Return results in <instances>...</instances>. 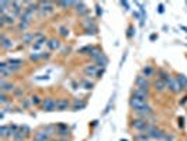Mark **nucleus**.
I'll list each match as a JSON object with an SVG mask.
<instances>
[{
	"mask_svg": "<svg viewBox=\"0 0 187 141\" xmlns=\"http://www.w3.org/2000/svg\"><path fill=\"white\" fill-rule=\"evenodd\" d=\"M130 127L135 131H139V133H147L149 130L150 124L148 123L145 119H141V117H134L132 120L130 121Z\"/></svg>",
	"mask_w": 187,
	"mask_h": 141,
	"instance_id": "1",
	"label": "nucleus"
},
{
	"mask_svg": "<svg viewBox=\"0 0 187 141\" xmlns=\"http://www.w3.org/2000/svg\"><path fill=\"white\" fill-rule=\"evenodd\" d=\"M41 109L44 110V112H55L56 110V100L51 96L44 97L42 103H41Z\"/></svg>",
	"mask_w": 187,
	"mask_h": 141,
	"instance_id": "2",
	"label": "nucleus"
},
{
	"mask_svg": "<svg viewBox=\"0 0 187 141\" xmlns=\"http://www.w3.org/2000/svg\"><path fill=\"white\" fill-rule=\"evenodd\" d=\"M135 88H139V89H143V90H148L149 92V89L152 88V83L149 82L148 78H145L143 75L139 73L138 76L135 78Z\"/></svg>",
	"mask_w": 187,
	"mask_h": 141,
	"instance_id": "3",
	"label": "nucleus"
},
{
	"mask_svg": "<svg viewBox=\"0 0 187 141\" xmlns=\"http://www.w3.org/2000/svg\"><path fill=\"white\" fill-rule=\"evenodd\" d=\"M165 83H166V89L167 90H170L172 93H180L182 92V89H180V86H179V83H177V81H176L175 76L169 75V76L166 78Z\"/></svg>",
	"mask_w": 187,
	"mask_h": 141,
	"instance_id": "4",
	"label": "nucleus"
},
{
	"mask_svg": "<svg viewBox=\"0 0 187 141\" xmlns=\"http://www.w3.org/2000/svg\"><path fill=\"white\" fill-rule=\"evenodd\" d=\"M128 103H130V107L132 112H138V110H141L142 107H145L148 105V102L141 100V99H138V97H135V96H131Z\"/></svg>",
	"mask_w": 187,
	"mask_h": 141,
	"instance_id": "5",
	"label": "nucleus"
},
{
	"mask_svg": "<svg viewBox=\"0 0 187 141\" xmlns=\"http://www.w3.org/2000/svg\"><path fill=\"white\" fill-rule=\"evenodd\" d=\"M147 134L149 136L150 138H155V140H162L163 137H165V131H163L162 129H159V127H156V126H150L149 130L147 131Z\"/></svg>",
	"mask_w": 187,
	"mask_h": 141,
	"instance_id": "6",
	"label": "nucleus"
},
{
	"mask_svg": "<svg viewBox=\"0 0 187 141\" xmlns=\"http://www.w3.org/2000/svg\"><path fill=\"white\" fill-rule=\"evenodd\" d=\"M40 14L42 17L53 13V3L52 2H40Z\"/></svg>",
	"mask_w": 187,
	"mask_h": 141,
	"instance_id": "7",
	"label": "nucleus"
},
{
	"mask_svg": "<svg viewBox=\"0 0 187 141\" xmlns=\"http://www.w3.org/2000/svg\"><path fill=\"white\" fill-rule=\"evenodd\" d=\"M68 109H72V105L68 97H59L56 100V110L58 112H65Z\"/></svg>",
	"mask_w": 187,
	"mask_h": 141,
	"instance_id": "8",
	"label": "nucleus"
},
{
	"mask_svg": "<svg viewBox=\"0 0 187 141\" xmlns=\"http://www.w3.org/2000/svg\"><path fill=\"white\" fill-rule=\"evenodd\" d=\"M0 47L4 49V51H7V49H11L14 47V41L10 40L6 37L4 32H2V35H0Z\"/></svg>",
	"mask_w": 187,
	"mask_h": 141,
	"instance_id": "9",
	"label": "nucleus"
},
{
	"mask_svg": "<svg viewBox=\"0 0 187 141\" xmlns=\"http://www.w3.org/2000/svg\"><path fill=\"white\" fill-rule=\"evenodd\" d=\"M131 96H135V97H138V99H141V100H145V102L149 100V92H148V90H143V89H139V88L132 89Z\"/></svg>",
	"mask_w": 187,
	"mask_h": 141,
	"instance_id": "10",
	"label": "nucleus"
},
{
	"mask_svg": "<svg viewBox=\"0 0 187 141\" xmlns=\"http://www.w3.org/2000/svg\"><path fill=\"white\" fill-rule=\"evenodd\" d=\"M75 12H76V14L79 17H86L89 16V8H87V6H86L83 2H77L76 3V7H75Z\"/></svg>",
	"mask_w": 187,
	"mask_h": 141,
	"instance_id": "11",
	"label": "nucleus"
},
{
	"mask_svg": "<svg viewBox=\"0 0 187 141\" xmlns=\"http://www.w3.org/2000/svg\"><path fill=\"white\" fill-rule=\"evenodd\" d=\"M0 90L3 93H10L13 92L14 93V90H16V86H14V83H11V82H6V79H0Z\"/></svg>",
	"mask_w": 187,
	"mask_h": 141,
	"instance_id": "12",
	"label": "nucleus"
},
{
	"mask_svg": "<svg viewBox=\"0 0 187 141\" xmlns=\"http://www.w3.org/2000/svg\"><path fill=\"white\" fill-rule=\"evenodd\" d=\"M56 134L59 136V138H66L70 134V129L63 123L56 124Z\"/></svg>",
	"mask_w": 187,
	"mask_h": 141,
	"instance_id": "13",
	"label": "nucleus"
},
{
	"mask_svg": "<svg viewBox=\"0 0 187 141\" xmlns=\"http://www.w3.org/2000/svg\"><path fill=\"white\" fill-rule=\"evenodd\" d=\"M152 88H153L155 92L162 93V92H165V90H166V83H165V81H162V79L156 78V79H153V82H152Z\"/></svg>",
	"mask_w": 187,
	"mask_h": 141,
	"instance_id": "14",
	"label": "nucleus"
},
{
	"mask_svg": "<svg viewBox=\"0 0 187 141\" xmlns=\"http://www.w3.org/2000/svg\"><path fill=\"white\" fill-rule=\"evenodd\" d=\"M97 71H98V66L96 64H89L83 68V73H85L86 76H96Z\"/></svg>",
	"mask_w": 187,
	"mask_h": 141,
	"instance_id": "15",
	"label": "nucleus"
},
{
	"mask_svg": "<svg viewBox=\"0 0 187 141\" xmlns=\"http://www.w3.org/2000/svg\"><path fill=\"white\" fill-rule=\"evenodd\" d=\"M21 41L24 45H34L35 42V32H24L21 35Z\"/></svg>",
	"mask_w": 187,
	"mask_h": 141,
	"instance_id": "16",
	"label": "nucleus"
},
{
	"mask_svg": "<svg viewBox=\"0 0 187 141\" xmlns=\"http://www.w3.org/2000/svg\"><path fill=\"white\" fill-rule=\"evenodd\" d=\"M87 106V103H86V100H83V99H75L73 103H72V110L73 112H79V110H83Z\"/></svg>",
	"mask_w": 187,
	"mask_h": 141,
	"instance_id": "17",
	"label": "nucleus"
},
{
	"mask_svg": "<svg viewBox=\"0 0 187 141\" xmlns=\"http://www.w3.org/2000/svg\"><path fill=\"white\" fill-rule=\"evenodd\" d=\"M102 54H104V52H103V49L100 48V47H97V45H92V49H90V52L87 56H89L92 61H94L97 56L102 55Z\"/></svg>",
	"mask_w": 187,
	"mask_h": 141,
	"instance_id": "18",
	"label": "nucleus"
},
{
	"mask_svg": "<svg viewBox=\"0 0 187 141\" xmlns=\"http://www.w3.org/2000/svg\"><path fill=\"white\" fill-rule=\"evenodd\" d=\"M47 47H48L49 51H56V49L61 48V41L58 38H49L48 42H47Z\"/></svg>",
	"mask_w": 187,
	"mask_h": 141,
	"instance_id": "19",
	"label": "nucleus"
},
{
	"mask_svg": "<svg viewBox=\"0 0 187 141\" xmlns=\"http://www.w3.org/2000/svg\"><path fill=\"white\" fill-rule=\"evenodd\" d=\"M93 62H94L96 65H97L98 68H106L107 64H108V58H107V56L104 55V54H102V55L97 56V58H96V59H94Z\"/></svg>",
	"mask_w": 187,
	"mask_h": 141,
	"instance_id": "20",
	"label": "nucleus"
},
{
	"mask_svg": "<svg viewBox=\"0 0 187 141\" xmlns=\"http://www.w3.org/2000/svg\"><path fill=\"white\" fill-rule=\"evenodd\" d=\"M49 140V136L45 133L44 130H38L34 133V138L33 141H48Z\"/></svg>",
	"mask_w": 187,
	"mask_h": 141,
	"instance_id": "21",
	"label": "nucleus"
},
{
	"mask_svg": "<svg viewBox=\"0 0 187 141\" xmlns=\"http://www.w3.org/2000/svg\"><path fill=\"white\" fill-rule=\"evenodd\" d=\"M0 136L2 138H8V137H13V133H11V129H10V124H4L0 127Z\"/></svg>",
	"mask_w": 187,
	"mask_h": 141,
	"instance_id": "22",
	"label": "nucleus"
},
{
	"mask_svg": "<svg viewBox=\"0 0 187 141\" xmlns=\"http://www.w3.org/2000/svg\"><path fill=\"white\" fill-rule=\"evenodd\" d=\"M153 73H155V69L152 65H145V66L141 69V75H143V76L148 78V79H149L150 76H153Z\"/></svg>",
	"mask_w": 187,
	"mask_h": 141,
	"instance_id": "23",
	"label": "nucleus"
},
{
	"mask_svg": "<svg viewBox=\"0 0 187 141\" xmlns=\"http://www.w3.org/2000/svg\"><path fill=\"white\" fill-rule=\"evenodd\" d=\"M175 78H176V81H177V83H179L180 89L184 90V89L187 88V76L183 75V73H179V75H176Z\"/></svg>",
	"mask_w": 187,
	"mask_h": 141,
	"instance_id": "24",
	"label": "nucleus"
},
{
	"mask_svg": "<svg viewBox=\"0 0 187 141\" xmlns=\"http://www.w3.org/2000/svg\"><path fill=\"white\" fill-rule=\"evenodd\" d=\"M48 42V38L45 37V34H42V32H35V42L34 44L37 45H44Z\"/></svg>",
	"mask_w": 187,
	"mask_h": 141,
	"instance_id": "25",
	"label": "nucleus"
},
{
	"mask_svg": "<svg viewBox=\"0 0 187 141\" xmlns=\"http://www.w3.org/2000/svg\"><path fill=\"white\" fill-rule=\"evenodd\" d=\"M93 25H96L94 17H86L85 20H82V27H83V30H86V28H89V27H93Z\"/></svg>",
	"mask_w": 187,
	"mask_h": 141,
	"instance_id": "26",
	"label": "nucleus"
},
{
	"mask_svg": "<svg viewBox=\"0 0 187 141\" xmlns=\"http://www.w3.org/2000/svg\"><path fill=\"white\" fill-rule=\"evenodd\" d=\"M58 34L62 37V38H68L70 34V30L66 25H61V27H58Z\"/></svg>",
	"mask_w": 187,
	"mask_h": 141,
	"instance_id": "27",
	"label": "nucleus"
},
{
	"mask_svg": "<svg viewBox=\"0 0 187 141\" xmlns=\"http://www.w3.org/2000/svg\"><path fill=\"white\" fill-rule=\"evenodd\" d=\"M13 141H24L25 140V134H24V131L21 130V127H20V130L17 131V133H14L13 134Z\"/></svg>",
	"mask_w": 187,
	"mask_h": 141,
	"instance_id": "28",
	"label": "nucleus"
},
{
	"mask_svg": "<svg viewBox=\"0 0 187 141\" xmlns=\"http://www.w3.org/2000/svg\"><path fill=\"white\" fill-rule=\"evenodd\" d=\"M30 100H31V105L33 106H41V103H42V99H41V96L37 95V93H34L33 96L30 97Z\"/></svg>",
	"mask_w": 187,
	"mask_h": 141,
	"instance_id": "29",
	"label": "nucleus"
},
{
	"mask_svg": "<svg viewBox=\"0 0 187 141\" xmlns=\"http://www.w3.org/2000/svg\"><path fill=\"white\" fill-rule=\"evenodd\" d=\"M6 62L8 65H16V66H23V64H24V61L20 59V58H8Z\"/></svg>",
	"mask_w": 187,
	"mask_h": 141,
	"instance_id": "30",
	"label": "nucleus"
},
{
	"mask_svg": "<svg viewBox=\"0 0 187 141\" xmlns=\"http://www.w3.org/2000/svg\"><path fill=\"white\" fill-rule=\"evenodd\" d=\"M149 136L147 133H137L134 136V140L135 141H149Z\"/></svg>",
	"mask_w": 187,
	"mask_h": 141,
	"instance_id": "31",
	"label": "nucleus"
},
{
	"mask_svg": "<svg viewBox=\"0 0 187 141\" xmlns=\"http://www.w3.org/2000/svg\"><path fill=\"white\" fill-rule=\"evenodd\" d=\"M11 6V2H0V14H7V7Z\"/></svg>",
	"mask_w": 187,
	"mask_h": 141,
	"instance_id": "32",
	"label": "nucleus"
},
{
	"mask_svg": "<svg viewBox=\"0 0 187 141\" xmlns=\"http://www.w3.org/2000/svg\"><path fill=\"white\" fill-rule=\"evenodd\" d=\"M11 75H13V72L8 68H0V76L3 78V79H7V78H10Z\"/></svg>",
	"mask_w": 187,
	"mask_h": 141,
	"instance_id": "33",
	"label": "nucleus"
},
{
	"mask_svg": "<svg viewBox=\"0 0 187 141\" xmlns=\"http://www.w3.org/2000/svg\"><path fill=\"white\" fill-rule=\"evenodd\" d=\"M90 49H92V45H85V47H82L80 49H77V54L79 55H89V52H90Z\"/></svg>",
	"mask_w": 187,
	"mask_h": 141,
	"instance_id": "34",
	"label": "nucleus"
},
{
	"mask_svg": "<svg viewBox=\"0 0 187 141\" xmlns=\"http://www.w3.org/2000/svg\"><path fill=\"white\" fill-rule=\"evenodd\" d=\"M85 32L87 34V35H96L98 32V28H97V24L93 25V27H89V28H86Z\"/></svg>",
	"mask_w": 187,
	"mask_h": 141,
	"instance_id": "35",
	"label": "nucleus"
},
{
	"mask_svg": "<svg viewBox=\"0 0 187 141\" xmlns=\"http://www.w3.org/2000/svg\"><path fill=\"white\" fill-rule=\"evenodd\" d=\"M44 131L48 134V136H52V134L56 133V126H45Z\"/></svg>",
	"mask_w": 187,
	"mask_h": 141,
	"instance_id": "36",
	"label": "nucleus"
},
{
	"mask_svg": "<svg viewBox=\"0 0 187 141\" xmlns=\"http://www.w3.org/2000/svg\"><path fill=\"white\" fill-rule=\"evenodd\" d=\"M169 75H170V73L167 72V71H165V69H162V68L158 71V78L159 79H162V81H166V78L169 76Z\"/></svg>",
	"mask_w": 187,
	"mask_h": 141,
	"instance_id": "37",
	"label": "nucleus"
},
{
	"mask_svg": "<svg viewBox=\"0 0 187 141\" xmlns=\"http://www.w3.org/2000/svg\"><path fill=\"white\" fill-rule=\"evenodd\" d=\"M30 23H25V21H18V25H17V30L18 31H27V28H28Z\"/></svg>",
	"mask_w": 187,
	"mask_h": 141,
	"instance_id": "38",
	"label": "nucleus"
},
{
	"mask_svg": "<svg viewBox=\"0 0 187 141\" xmlns=\"http://www.w3.org/2000/svg\"><path fill=\"white\" fill-rule=\"evenodd\" d=\"M4 21H6V24L13 25L14 23H16V17L13 16V14H6V18H4Z\"/></svg>",
	"mask_w": 187,
	"mask_h": 141,
	"instance_id": "39",
	"label": "nucleus"
},
{
	"mask_svg": "<svg viewBox=\"0 0 187 141\" xmlns=\"http://www.w3.org/2000/svg\"><path fill=\"white\" fill-rule=\"evenodd\" d=\"M28 59L33 61V62H38V61H41V52H33V54H30Z\"/></svg>",
	"mask_w": 187,
	"mask_h": 141,
	"instance_id": "40",
	"label": "nucleus"
},
{
	"mask_svg": "<svg viewBox=\"0 0 187 141\" xmlns=\"http://www.w3.org/2000/svg\"><path fill=\"white\" fill-rule=\"evenodd\" d=\"M0 103H2V105H6V103H8V96H7V93H0Z\"/></svg>",
	"mask_w": 187,
	"mask_h": 141,
	"instance_id": "41",
	"label": "nucleus"
},
{
	"mask_svg": "<svg viewBox=\"0 0 187 141\" xmlns=\"http://www.w3.org/2000/svg\"><path fill=\"white\" fill-rule=\"evenodd\" d=\"M82 85H83V88L87 89V90H92V89L94 88V83L93 82H89V81H83L82 82Z\"/></svg>",
	"mask_w": 187,
	"mask_h": 141,
	"instance_id": "42",
	"label": "nucleus"
},
{
	"mask_svg": "<svg viewBox=\"0 0 187 141\" xmlns=\"http://www.w3.org/2000/svg\"><path fill=\"white\" fill-rule=\"evenodd\" d=\"M30 105H31V100H28V99L23 97V100H21V106H23V109H28Z\"/></svg>",
	"mask_w": 187,
	"mask_h": 141,
	"instance_id": "43",
	"label": "nucleus"
},
{
	"mask_svg": "<svg viewBox=\"0 0 187 141\" xmlns=\"http://www.w3.org/2000/svg\"><path fill=\"white\" fill-rule=\"evenodd\" d=\"M134 35H135V28L132 27V25H130V27H128V31H127V37H128V38H132Z\"/></svg>",
	"mask_w": 187,
	"mask_h": 141,
	"instance_id": "44",
	"label": "nucleus"
},
{
	"mask_svg": "<svg viewBox=\"0 0 187 141\" xmlns=\"http://www.w3.org/2000/svg\"><path fill=\"white\" fill-rule=\"evenodd\" d=\"M49 58H51V52H49V51H47V52L42 51V52H41V61H47V59H49Z\"/></svg>",
	"mask_w": 187,
	"mask_h": 141,
	"instance_id": "45",
	"label": "nucleus"
},
{
	"mask_svg": "<svg viewBox=\"0 0 187 141\" xmlns=\"http://www.w3.org/2000/svg\"><path fill=\"white\" fill-rule=\"evenodd\" d=\"M21 130L24 131L25 137H28V136H31V129H30L28 126H21Z\"/></svg>",
	"mask_w": 187,
	"mask_h": 141,
	"instance_id": "46",
	"label": "nucleus"
},
{
	"mask_svg": "<svg viewBox=\"0 0 187 141\" xmlns=\"http://www.w3.org/2000/svg\"><path fill=\"white\" fill-rule=\"evenodd\" d=\"M162 140H165V141H175V136H172V134L166 133V134H165V137H163Z\"/></svg>",
	"mask_w": 187,
	"mask_h": 141,
	"instance_id": "47",
	"label": "nucleus"
},
{
	"mask_svg": "<svg viewBox=\"0 0 187 141\" xmlns=\"http://www.w3.org/2000/svg\"><path fill=\"white\" fill-rule=\"evenodd\" d=\"M96 14H97V17L103 16V8L100 7V4H96Z\"/></svg>",
	"mask_w": 187,
	"mask_h": 141,
	"instance_id": "48",
	"label": "nucleus"
},
{
	"mask_svg": "<svg viewBox=\"0 0 187 141\" xmlns=\"http://www.w3.org/2000/svg\"><path fill=\"white\" fill-rule=\"evenodd\" d=\"M104 69L106 68H98V71H97V75H96V78H97V79H102L103 78V75H104Z\"/></svg>",
	"mask_w": 187,
	"mask_h": 141,
	"instance_id": "49",
	"label": "nucleus"
},
{
	"mask_svg": "<svg viewBox=\"0 0 187 141\" xmlns=\"http://www.w3.org/2000/svg\"><path fill=\"white\" fill-rule=\"evenodd\" d=\"M14 95H16L17 97H18V96H23V95H24V90H23V88H21V89H16V90H14Z\"/></svg>",
	"mask_w": 187,
	"mask_h": 141,
	"instance_id": "50",
	"label": "nucleus"
},
{
	"mask_svg": "<svg viewBox=\"0 0 187 141\" xmlns=\"http://www.w3.org/2000/svg\"><path fill=\"white\" fill-rule=\"evenodd\" d=\"M158 13H159V14H163V13H165V6H163L162 3L158 6Z\"/></svg>",
	"mask_w": 187,
	"mask_h": 141,
	"instance_id": "51",
	"label": "nucleus"
},
{
	"mask_svg": "<svg viewBox=\"0 0 187 141\" xmlns=\"http://www.w3.org/2000/svg\"><path fill=\"white\" fill-rule=\"evenodd\" d=\"M120 4H121L122 7L125 8L127 12H128V10H130V4H128V2H120Z\"/></svg>",
	"mask_w": 187,
	"mask_h": 141,
	"instance_id": "52",
	"label": "nucleus"
},
{
	"mask_svg": "<svg viewBox=\"0 0 187 141\" xmlns=\"http://www.w3.org/2000/svg\"><path fill=\"white\" fill-rule=\"evenodd\" d=\"M68 52H70V47H65V48L62 49V55H66Z\"/></svg>",
	"mask_w": 187,
	"mask_h": 141,
	"instance_id": "53",
	"label": "nucleus"
},
{
	"mask_svg": "<svg viewBox=\"0 0 187 141\" xmlns=\"http://www.w3.org/2000/svg\"><path fill=\"white\" fill-rule=\"evenodd\" d=\"M186 103H187V95L183 97V99H182V100H180V106H184Z\"/></svg>",
	"mask_w": 187,
	"mask_h": 141,
	"instance_id": "54",
	"label": "nucleus"
},
{
	"mask_svg": "<svg viewBox=\"0 0 187 141\" xmlns=\"http://www.w3.org/2000/svg\"><path fill=\"white\" fill-rule=\"evenodd\" d=\"M156 38H158V34H150V37H149V40H150V41H155Z\"/></svg>",
	"mask_w": 187,
	"mask_h": 141,
	"instance_id": "55",
	"label": "nucleus"
},
{
	"mask_svg": "<svg viewBox=\"0 0 187 141\" xmlns=\"http://www.w3.org/2000/svg\"><path fill=\"white\" fill-rule=\"evenodd\" d=\"M183 119H179V123H177V124H179V127L180 129H183V126H184V123H183Z\"/></svg>",
	"mask_w": 187,
	"mask_h": 141,
	"instance_id": "56",
	"label": "nucleus"
},
{
	"mask_svg": "<svg viewBox=\"0 0 187 141\" xmlns=\"http://www.w3.org/2000/svg\"><path fill=\"white\" fill-rule=\"evenodd\" d=\"M132 14H134V17H135V18H141V17H139V14H138V13H137V12H134V13H132ZM141 20H142V18H141Z\"/></svg>",
	"mask_w": 187,
	"mask_h": 141,
	"instance_id": "57",
	"label": "nucleus"
},
{
	"mask_svg": "<svg viewBox=\"0 0 187 141\" xmlns=\"http://www.w3.org/2000/svg\"><path fill=\"white\" fill-rule=\"evenodd\" d=\"M180 28H182L183 31H186V32H187V27H184V25H180Z\"/></svg>",
	"mask_w": 187,
	"mask_h": 141,
	"instance_id": "58",
	"label": "nucleus"
},
{
	"mask_svg": "<svg viewBox=\"0 0 187 141\" xmlns=\"http://www.w3.org/2000/svg\"><path fill=\"white\" fill-rule=\"evenodd\" d=\"M58 141H70V140H68V138H59Z\"/></svg>",
	"mask_w": 187,
	"mask_h": 141,
	"instance_id": "59",
	"label": "nucleus"
},
{
	"mask_svg": "<svg viewBox=\"0 0 187 141\" xmlns=\"http://www.w3.org/2000/svg\"><path fill=\"white\" fill-rule=\"evenodd\" d=\"M121 141H128V140H124V138H122V140H121Z\"/></svg>",
	"mask_w": 187,
	"mask_h": 141,
	"instance_id": "60",
	"label": "nucleus"
},
{
	"mask_svg": "<svg viewBox=\"0 0 187 141\" xmlns=\"http://www.w3.org/2000/svg\"><path fill=\"white\" fill-rule=\"evenodd\" d=\"M186 6H187V2H186Z\"/></svg>",
	"mask_w": 187,
	"mask_h": 141,
	"instance_id": "61",
	"label": "nucleus"
}]
</instances>
